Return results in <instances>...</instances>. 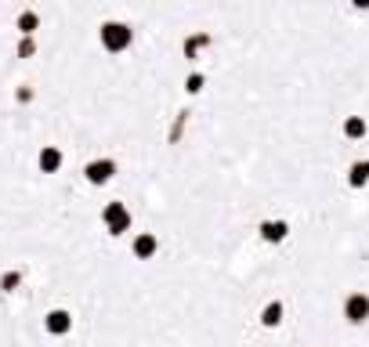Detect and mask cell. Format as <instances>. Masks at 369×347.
I'll use <instances>...</instances> for the list:
<instances>
[{"label": "cell", "mask_w": 369, "mask_h": 347, "mask_svg": "<svg viewBox=\"0 0 369 347\" xmlns=\"http://www.w3.org/2000/svg\"><path fill=\"white\" fill-rule=\"evenodd\" d=\"M185 91H188V94H199V91H203V76H199V73H192V76L185 80Z\"/></svg>", "instance_id": "obj_16"}, {"label": "cell", "mask_w": 369, "mask_h": 347, "mask_svg": "<svg viewBox=\"0 0 369 347\" xmlns=\"http://www.w3.org/2000/svg\"><path fill=\"white\" fill-rule=\"evenodd\" d=\"M101 217H105L109 235H123V231H131V210H127L123 203H109V207L101 210Z\"/></svg>", "instance_id": "obj_2"}, {"label": "cell", "mask_w": 369, "mask_h": 347, "mask_svg": "<svg viewBox=\"0 0 369 347\" xmlns=\"http://www.w3.org/2000/svg\"><path fill=\"white\" fill-rule=\"evenodd\" d=\"M344 318H348L351 326H362L366 322V318H369V297H366V293H348Z\"/></svg>", "instance_id": "obj_3"}, {"label": "cell", "mask_w": 369, "mask_h": 347, "mask_svg": "<svg viewBox=\"0 0 369 347\" xmlns=\"http://www.w3.org/2000/svg\"><path fill=\"white\" fill-rule=\"evenodd\" d=\"M15 55H18V58H33V55H36V44H33V36H25V40L18 44V51H15Z\"/></svg>", "instance_id": "obj_14"}, {"label": "cell", "mask_w": 369, "mask_h": 347, "mask_svg": "<svg viewBox=\"0 0 369 347\" xmlns=\"http://www.w3.org/2000/svg\"><path fill=\"white\" fill-rule=\"evenodd\" d=\"M15 29H18L22 36H33L36 29H40V15H36V11H22L18 22H15Z\"/></svg>", "instance_id": "obj_11"}, {"label": "cell", "mask_w": 369, "mask_h": 347, "mask_svg": "<svg viewBox=\"0 0 369 347\" xmlns=\"http://www.w3.org/2000/svg\"><path fill=\"white\" fill-rule=\"evenodd\" d=\"M87 181L91 185H109L112 177H116V163L112 159H94V163H87Z\"/></svg>", "instance_id": "obj_5"}, {"label": "cell", "mask_w": 369, "mask_h": 347, "mask_svg": "<svg viewBox=\"0 0 369 347\" xmlns=\"http://www.w3.org/2000/svg\"><path fill=\"white\" fill-rule=\"evenodd\" d=\"M156 250H160V239H156V235H149V231L134 239V257H138V261H149V257L156 253Z\"/></svg>", "instance_id": "obj_8"}, {"label": "cell", "mask_w": 369, "mask_h": 347, "mask_svg": "<svg viewBox=\"0 0 369 347\" xmlns=\"http://www.w3.org/2000/svg\"><path fill=\"white\" fill-rule=\"evenodd\" d=\"M36 163H40V170H44V174H55L58 166H62V152H58L55 145H44V149H40V156H36Z\"/></svg>", "instance_id": "obj_7"}, {"label": "cell", "mask_w": 369, "mask_h": 347, "mask_svg": "<svg viewBox=\"0 0 369 347\" xmlns=\"http://www.w3.org/2000/svg\"><path fill=\"white\" fill-rule=\"evenodd\" d=\"M44 329L51 333V337H66V333L73 329V315L66 311V307H55V311L44 315Z\"/></svg>", "instance_id": "obj_4"}, {"label": "cell", "mask_w": 369, "mask_h": 347, "mask_svg": "<svg viewBox=\"0 0 369 347\" xmlns=\"http://www.w3.org/2000/svg\"><path fill=\"white\" fill-rule=\"evenodd\" d=\"M98 36H101V47H105V51H112V55H120V51H127V47H131V40H134L131 25H123V22H101Z\"/></svg>", "instance_id": "obj_1"}, {"label": "cell", "mask_w": 369, "mask_h": 347, "mask_svg": "<svg viewBox=\"0 0 369 347\" xmlns=\"http://www.w3.org/2000/svg\"><path fill=\"white\" fill-rule=\"evenodd\" d=\"M279 322H283V300H272V304H264V311H261V326L275 329Z\"/></svg>", "instance_id": "obj_10"}, {"label": "cell", "mask_w": 369, "mask_h": 347, "mask_svg": "<svg viewBox=\"0 0 369 347\" xmlns=\"http://www.w3.org/2000/svg\"><path fill=\"white\" fill-rule=\"evenodd\" d=\"M344 138H351V141L366 138V120H362V116H348V120H344Z\"/></svg>", "instance_id": "obj_12"}, {"label": "cell", "mask_w": 369, "mask_h": 347, "mask_svg": "<svg viewBox=\"0 0 369 347\" xmlns=\"http://www.w3.org/2000/svg\"><path fill=\"white\" fill-rule=\"evenodd\" d=\"M351 4H355V8H369V0H351Z\"/></svg>", "instance_id": "obj_17"}, {"label": "cell", "mask_w": 369, "mask_h": 347, "mask_svg": "<svg viewBox=\"0 0 369 347\" xmlns=\"http://www.w3.org/2000/svg\"><path fill=\"white\" fill-rule=\"evenodd\" d=\"M257 231H261L264 242H283V239L290 235V224H286V221H261Z\"/></svg>", "instance_id": "obj_6"}, {"label": "cell", "mask_w": 369, "mask_h": 347, "mask_svg": "<svg viewBox=\"0 0 369 347\" xmlns=\"http://www.w3.org/2000/svg\"><path fill=\"white\" fill-rule=\"evenodd\" d=\"M207 40H210V36H207V33H199V36H196V40H188V44H185V55H188V58H192V55H196V51H199L203 44H207Z\"/></svg>", "instance_id": "obj_15"}, {"label": "cell", "mask_w": 369, "mask_h": 347, "mask_svg": "<svg viewBox=\"0 0 369 347\" xmlns=\"http://www.w3.org/2000/svg\"><path fill=\"white\" fill-rule=\"evenodd\" d=\"M18 282H22V275H18V272H4V275H0V290H4V293H15V290H18Z\"/></svg>", "instance_id": "obj_13"}, {"label": "cell", "mask_w": 369, "mask_h": 347, "mask_svg": "<svg viewBox=\"0 0 369 347\" xmlns=\"http://www.w3.org/2000/svg\"><path fill=\"white\" fill-rule=\"evenodd\" d=\"M348 185H351V188L369 185V159H359V163L348 166Z\"/></svg>", "instance_id": "obj_9"}]
</instances>
